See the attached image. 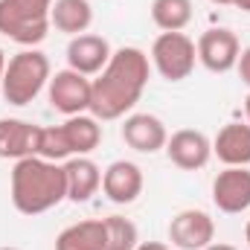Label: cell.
Returning a JSON list of instances; mask_svg holds the SVG:
<instances>
[{
  "instance_id": "cell-23",
  "label": "cell",
  "mask_w": 250,
  "mask_h": 250,
  "mask_svg": "<svg viewBox=\"0 0 250 250\" xmlns=\"http://www.w3.org/2000/svg\"><path fill=\"white\" fill-rule=\"evenodd\" d=\"M236 70H239V79H242V82H245V84L250 87V47H248V50H242Z\"/></svg>"
},
{
  "instance_id": "cell-28",
  "label": "cell",
  "mask_w": 250,
  "mask_h": 250,
  "mask_svg": "<svg viewBox=\"0 0 250 250\" xmlns=\"http://www.w3.org/2000/svg\"><path fill=\"white\" fill-rule=\"evenodd\" d=\"M209 3H215V6H233V0H209Z\"/></svg>"
},
{
  "instance_id": "cell-30",
  "label": "cell",
  "mask_w": 250,
  "mask_h": 250,
  "mask_svg": "<svg viewBox=\"0 0 250 250\" xmlns=\"http://www.w3.org/2000/svg\"><path fill=\"white\" fill-rule=\"evenodd\" d=\"M245 239H248V248H250V221H248V227H245Z\"/></svg>"
},
{
  "instance_id": "cell-2",
  "label": "cell",
  "mask_w": 250,
  "mask_h": 250,
  "mask_svg": "<svg viewBox=\"0 0 250 250\" xmlns=\"http://www.w3.org/2000/svg\"><path fill=\"white\" fill-rule=\"evenodd\" d=\"M67 198L64 166L44 157H23L12 166V204L21 215H41Z\"/></svg>"
},
{
  "instance_id": "cell-14",
  "label": "cell",
  "mask_w": 250,
  "mask_h": 250,
  "mask_svg": "<svg viewBox=\"0 0 250 250\" xmlns=\"http://www.w3.org/2000/svg\"><path fill=\"white\" fill-rule=\"evenodd\" d=\"M38 134L41 125L6 117L0 120V157L3 160H23L38 157Z\"/></svg>"
},
{
  "instance_id": "cell-18",
  "label": "cell",
  "mask_w": 250,
  "mask_h": 250,
  "mask_svg": "<svg viewBox=\"0 0 250 250\" xmlns=\"http://www.w3.org/2000/svg\"><path fill=\"white\" fill-rule=\"evenodd\" d=\"M93 23V6L90 0H56L50 9V26L67 35H82Z\"/></svg>"
},
{
  "instance_id": "cell-31",
  "label": "cell",
  "mask_w": 250,
  "mask_h": 250,
  "mask_svg": "<svg viewBox=\"0 0 250 250\" xmlns=\"http://www.w3.org/2000/svg\"><path fill=\"white\" fill-rule=\"evenodd\" d=\"M0 250H21V248H0Z\"/></svg>"
},
{
  "instance_id": "cell-22",
  "label": "cell",
  "mask_w": 250,
  "mask_h": 250,
  "mask_svg": "<svg viewBox=\"0 0 250 250\" xmlns=\"http://www.w3.org/2000/svg\"><path fill=\"white\" fill-rule=\"evenodd\" d=\"M38 157H44V160H53V163L73 157V154H70V146H67V140H64L62 125L41 128V134H38Z\"/></svg>"
},
{
  "instance_id": "cell-5",
  "label": "cell",
  "mask_w": 250,
  "mask_h": 250,
  "mask_svg": "<svg viewBox=\"0 0 250 250\" xmlns=\"http://www.w3.org/2000/svg\"><path fill=\"white\" fill-rule=\"evenodd\" d=\"M198 62V47L187 32H160L151 44V64L166 82H184Z\"/></svg>"
},
{
  "instance_id": "cell-12",
  "label": "cell",
  "mask_w": 250,
  "mask_h": 250,
  "mask_svg": "<svg viewBox=\"0 0 250 250\" xmlns=\"http://www.w3.org/2000/svg\"><path fill=\"white\" fill-rule=\"evenodd\" d=\"M123 140L128 148L140 151V154H154L160 148H166L169 131L160 117L154 114H131L123 123Z\"/></svg>"
},
{
  "instance_id": "cell-3",
  "label": "cell",
  "mask_w": 250,
  "mask_h": 250,
  "mask_svg": "<svg viewBox=\"0 0 250 250\" xmlns=\"http://www.w3.org/2000/svg\"><path fill=\"white\" fill-rule=\"evenodd\" d=\"M50 76H53V67L50 59L35 50V47H26L21 53H15L9 62H6V73L0 79V90H3V99L9 105H29L32 99H38V93L50 84Z\"/></svg>"
},
{
  "instance_id": "cell-7",
  "label": "cell",
  "mask_w": 250,
  "mask_h": 250,
  "mask_svg": "<svg viewBox=\"0 0 250 250\" xmlns=\"http://www.w3.org/2000/svg\"><path fill=\"white\" fill-rule=\"evenodd\" d=\"M198 62L204 64L209 73H230L239 56H242V44H239V35L227 26H215V29H207L201 38H198Z\"/></svg>"
},
{
  "instance_id": "cell-13",
  "label": "cell",
  "mask_w": 250,
  "mask_h": 250,
  "mask_svg": "<svg viewBox=\"0 0 250 250\" xmlns=\"http://www.w3.org/2000/svg\"><path fill=\"white\" fill-rule=\"evenodd\" d=\"M143 169L131 160H114L102 172V192L114 204H134L143 195Z\"/></svg>"
},
{
  "instance_id": "cell-19",
  "label": "cell",
  "mask_w": 250,
  "mask_h": 250,
  "mask_svg": "<svg viewBox=\"0 0 250 250\" xmlns=\"http://www.w3.org/2000/svg\"><path fill=\"white\" fill-rule=\"evenodd\" d=\"M56 250H105V221L87 218L64 227L56 236Z\"/></svg>"
},
{
  "instance_id": "cell-1",
  "label": "cell",
  "mask_w": 250,
  "mask_h": 250,
  "mask_svg": "<svg viewBox=\"0 0 250 250\" xmlns=\"http://www.w3.org/2000/svg\"><path fill=\"white\" fill-rule=\"evenodd\" d=\"M148 56L140 47H120L114 50L105 70L90 82V114L99 123L123 120L128 111L140 102L146 84H148Z\"/></svg>"
},
{
  "instance_id": "cell-24",
  "label": "cell",
  "mask_w": 250,
  "mask_h": 250,
  "mask_svg": "<svg viewBox=\"0 0 250 250\" xmlns=\"http://www.w3.org/2000/svg\"><path fill=\"white\" fill-rule=\"evenodd\" d=\"M134 250H172L169 245H163V242H140Z\"/></svg>"
},
{
  "instance_id": "cell-15",
  "label": "cell",
  "mask_w": 250,
  "mask_h": 250,
  "mask_svg": "<svg viewBox=\"0 0 250 250\" xmlns=\"http://www.w3.org/2000/svg\"><path fill=\"white\" fill-rule=\"evenodd\" d=\"M64 178H67V201L73 204H87L102 187V169L90 157H70L64 163Z\"/></svg>"
},
{
  "instance_id": "cell-29",
  "label": "cell",
  "mask_w": 250,
  "mask_h": 250,
  "mask_svg": "<svg viewBox=\"0 0 250 250\" xmlns=\"http://www.w3.org/2000/svg\"><path fill=\"white\" fill-rule=\"evenodd\" d=\"M245 111H248V125H250V93H248V99H245Z\"/></svg>"
},
{
  "instance_id": "cell-4",
  "label": "cell",
  "mask_w": 250,
  "mask_h": 250,
  "mask_svg": "<svg viewBox=\"0 0 250 250\" xmlns=\"http://www.w3.org/2000/svg\"><path fill=\"white\" fill-rule=\"evenodd\" d=\"M56 0H0V35L21 47H38L50 32Z\"/></svg>"
},
{
  "instance_id": "cell-8",
  "label": "cell",
  "mask_w": 250,
  "mask_h": 250,
  "mask_svg": "<svg viewBox=\"0 0 250 250\" xmlns=\"http://www.w3.org/2000/svg\"><path fill=\"white\" fill-rule=\"evenodd\" d=\"M169 242L178 250H204L215 242V221L204 209H181L169 221Z\"/></svg>"
},
{
  "instance_id": "cell-21",
  "label": "cell",
  "mask_w": 250,
  "mask_h": 250,
  "mask_svg": "<svg viewBox=\"0 0 250 250\" xmlns=\"http://www.w3.org/2000/svg\"><path fill=\"white\" fill-rule=\"evenodd\" d=\"M105 221V250H134L140 245L137 224L125 215H108Z\"/></svg>"
},
{
  "instance_id": "cell-9",
  "label": "cell",
  "mask_w": 250,
  "mask_h": 250,
  "mask_svg": "<svg viewBox=\"0 0 250 250\" xmlns=\"http://www.w3.org/2000/svg\"><path fill=\"white\" fill-rule=\"evenodd\" d=\"M212 204L227 212L239 215L250 209V169L248 166H224V172L212 181Z\"/></svg>"
},
{
  "instance_id": "cell-27",
  "label": "cell",
  "mask_w": 250,
  "mask_h": 250,
  "mask_svg": "<svg viewBox=\"0 0 250 250\" xmlns=\"http://www.w3.org/2000/svg\"><path fill=\"white\" fill-rule=\"evenodd\" d=\"M6 62H9V59H6V53L0 50V79H3V73H6Z\"/></svg>"
},
{
  "instance_id": "cell-20",
  "label": "cell",
  "mask_w": 250,
  "mask_h": 250,
  "mask_svg": "<svg viewBox=\"0 0 250 250\" xmlns=\"http://www.w3.org/2000/svg\"><path fill=\"white\" fill-rule=\"evenodd\" d=\"M151 21L163 32H184L192 21V0H154Z\"/></svg>"
},
{
  "instance_id": "cell-16",
  "label": "cell",
  "mask_w": 250,
  "mask_h": 250,
  "mask_svg": "<svg viewBox=\"0 0 250 250\" xmlns=\"http://www.w3.org/2000/svg\"><path fill=\"white\" fill-rule=\"evenodd\" d=\"M212 154L224 166H250V125L227 123L212 140Z\"/></svg>"
},
{
  "instance_id": "cell-25",
  "label": "cell",
  "mask_w": 250,
  "mask_h": 250,
  "mask_svg": "<svg viewBox=\"0 0 250 250\" xmlns=\"http://www.w3.org/2000/svg\"><path fill=\"white\" fill-rule=\"evenodd\" d=\"M204 250H239V248H233V245H227V242H212V245H207Z\"/></svg>"
},
{
  "instance_id": "cell-6",
  "label": "cell",
  "mask_w": 250,
  "mask_h": 250,
  "mask_svg": "<svg viewBox=\"0 0 250 250\" xmlns=\"http://www.w3.org/2000/svg\"><path fill=\"white\" fill-rule=\"evenodd\" d=\"M90 79L76 73V70H59L56 76H50V84H47V93H50V105L64 114V117H76V114H84L90 111Z\"/></svg>"
},
{
  "instance_id": "cell-11",
  "label": "cell",
  "mask_w": 250,
  "mask_h": 250,
  "mask_svg": "<svg viewBox=\"0 0 250 250\" xmlns=\"http://www.w3.org/2000/svg\"><path fill=\"white\" fill-rule=\"evenodd\" d=\"M114 50L108 44V38L93 35V32H82L73 35L67 44V64L70 70L82 73V76H99L105 70V64L111 62Z\"/></svg>"
},
{
  "instance_id": "cell-26",
  "label": "cell",
  "mask_w": 250,
  "mask_h": 250,
  "mask_svg": "<svg viewBox=\"0 0 250 250\" xmlns=\"http://www.w3.org/2000/svg\"><path fill=\"white\" fill-rule=\"evenodd\" d=\"M233 6L242 9V12H250V0H233Z\"/></svg>"
},
{
  "instance_id": "cell-17",
  "label": "cell",
  "mask_w": 250,
  "mask_h": 250,
  "mask_svg": "<svg viewBox=\"0 0 250 250\" xmlns=\"http://www.w3.org/2000/svg\"><path fill=\"white\" fill-rule=\"evenodd\" d=\"M64 140L70 146V154L76 157H87L99 143H102V125L93 114H76L67 117V123L62 125Z\"/></svg>"
},
{
  "instance_id": "cell-10",
  "label": "cell",
  "mask_w": 250,
  "mask_h": 250,
  "mask_svg": "<svg viewBox=\"0 0 250 250\" xmlns=\"http://www.w3.org/2000/svg\"><path fill=\"white\" fill-rule=\"evenodd\" d=\"M166 154L169 160L184 169V172H198L209 163L212 157V140L204 134V131H195V128H181L175 131L169 140H166Z\"/></svg>"
}]
</instances>
